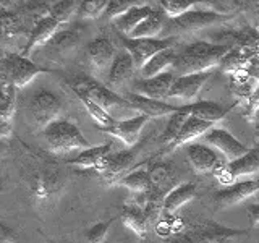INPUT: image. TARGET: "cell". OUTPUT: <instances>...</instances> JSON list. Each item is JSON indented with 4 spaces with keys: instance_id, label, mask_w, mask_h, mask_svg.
I'll return each instance as SVG.
<instances>
[{
    "instance_id": "obj_22",
    "label": "cell",
    "mask_w": 259,
    "mask_h": 243,
    "mask_svg": "<svg viewBox=\"0 0 259 243\" xmlns=\"http://www.w3.org/2000/svg\"><path fill=\"white\" fill-rule=\"evenodd\" d=\"M126 99L132 102L133 107L143 113V115L151 117H164V115H174L175 112L180 110V107L172 105L165 101H157V99H149V97H144L141 94H136L130 91L126 96Z\"/></svg>"
},
{
    "instance_id": "obj_38",
    "label": "cell",
    "mask_w": 259,
    "mask_h": 243,
    "mask_svg": "<svg viewBox=\"0 0 259 243\" xmlns=\"http://www.w3.org/2000/svg\"><path fill=\"white\" fill-rule=\"evenodd\" d=\"M135 5H138V4L128 2V0H110L107 8H105V12H104L102 20H105V21L113 20L115 21L117 18H120L121 15H125L130 8H133Z\"/></svg>"
},
{
    "instance_id": "obj_2",
    "label": "cell",
    "mask_w": 259,
    "mask_h": 243,
    "mask_svg": "<svg viewBox=\"0 0 259 243\" xmlns=\"http://www.w3.org/2000/svg\"><path fill=\"white\" fill-rule=\"evenodd\" d=\"M232 51L227 44H209V43H193L186 46L177 55V60L172 67V71L178 76L194 75V73H204L215 68L225 59V55Z\"/></svg>"
},
{
    "instance_id": "obj_5",
    "label": "cell",
    "mask_w": 259,
    "mask_h": 243,
    "mask_svg": "<svg viewBox=\"0 0 259 243\" xmlns=\"http://www.w3.org/2000/svg\"><path fill=\"white\" fill-rule=\"evenodd\" d=\"M246 233L248 230L229 229V227L219 225L212 221H206L185 227L183 233L177 235L167 243H229L232 238Z\"/></svg>"
},
{
    "instance_id": "obj_1",
    "label": "cell",
    "mask_w": 259,
    "mask_h": 243,
    "mask_svg": "<svg viewBox=\"0 0 259 243\" xmlns=\"http://www.w3.org/2000/svg\"><path fill=\"white\" fill-rule=\"evenodd\" d=\"M21 172L26 178L28 188L36 205L46 206L59 198L67 183V174L63 172L59 160L46 152L34 151L21 143Z\"/></svg>"
},
{
    "instance_id": "obj_27",
    "label": "cell",
    "mask_w": 259,
    "mask_h": 243,
    "mask_svg": "<svg viewBox=\"0 0 259 243\" xmlns=\"http://www.w3.org/2000/svg\"><path fill=\"white\" fill-rule=\"evenodd\" d=\"M151 12H152V7L138 4L133 8H130L125 15H121L120 18H117L115 21H113V24H115V28L120 31L121 36L130 37L132 36V32L151 15Z\"/></svg>"
},
{
    "instance_id": "obj_36",
    "label": "cell",
    "mask_w": 259,
    "mask_h": 243,
    "mask_svg": "<svg viewBox=\"0 0 259 243\" xmlns=\"http://www.w3.org/2000/svg\"><path fill=\"white\" fill-rule=\"evenodd\" d=\"M109 2L107 0H93V2H81L79 10H78V18L79 20H96L104 16L105 8H107Z\"/></svg>"
},
{
    "instance_id": "obj_40",
    "label": "cell",
    "mask_w": 259,
    "mask_h": 243,
    "mask_svg": "<svg viewBox=\"0 0 259 243\" xmlns=\"http://www.w3.org/2000/svg\"><path fill=\"white\" fill-rule=\"evenodd\" d=\"M159 5L164 8L168 18H178V16L185 15L186 12L191 10L193 2H174V0H162Z\"/></svg>"
},
{
    "instance_id": "obj_17",
    "label": "cell",
    "mask_w": 259,
    "mask_h": 243,
    "mask_svg": "<svg viewBox=\"0 0 259 243\" xmlns=\"http://www.w3.org/2000/svg\"><path fill=\"white\" fill-rule=\"evenodd\" d=\"M63 26L65 24H62L59 20L54 18L52 15H49L40 21H37L31 29L29 39H28L26 46H24V49L21 51V55L24 57V59H29V55L34 52L36 49L47 46L49 40H51Z\"/></svg>"
},
{
    "instance_id": "obj_13",
    "label": "cell",
    "mask_w": 259,
    "mask_h": 243,
    "mask_svg": "<svg viewBox=\"0 0 259 243\" xmlns=\"http://www.w3.org/2000/svg\"><path fill=\"white\" fill-rule=\"evenodd\" d=\"M202 141L212 146L214 149L222 152L227 162H233L243 157L248 152V148L241 141H238L233 135H230L225 128H210L209 132L202 136Z\"/></svg>"
},
{
    "instance_id": "obj_44",
    "label": "cell",
    "mask_w": 259,
    "mask_h": 243,
    "mask_svg": "<svg viewBox=\"0 0 259 243\" xmlns=\"http://www.w3.org/2000/svg\"><path fill=\"white\" fill-rule=\"evenodd\" d=\"M256 117H257V120H256V127H257V130H259V113H257Z\"/></svg>"
},
{
    "instance_id": "obj_41",
    "label": "cell",
    "mask_w": 259,
    "mask_h": 243,
    "mask_svg": "<svg viewBox=\"0 0 259 243\" xmlns=\"http://www.w3.org/2000/svg\"><path fill=\"white\" fill-rule=\"evenodd\" d=\"M259 113V85L254 89L251 96L248 97V104L245 107V112H243V117L248 120H254V117Z\"/></svg>"
},
{
    "instance_id": "obj_32",
    "label": "cell",
    "mask_w": 259,
    "mask_h": 243,
    "mask_svg": "<svg viewBox=\"0 0 259 243\" xmlns=\"http://www.w3.org/2000/svg\"><path fill=\"white\" fill-rule=\"evenodd\" d=\"M118 185L125 186V188H128L130 191H135L138 194H146L152 186L151 174H149V170L135 169L128 175H125L123 178H121V180L118 182Z\"/></svg>"
},
{
    "instance_id": "obj_10",
    "label": "cell",
    "mask_w": 259,
    "mask_h": 243,
    "mask_svg": "<svg viewBox=\"0 0 259 243\" xmlns=\"http://www.w3.org/2000/svg\"><path fill=\"white\" fill-rule=\"evenodd\" d=\"M177 39L168 37V39H162V37H144V39H130L123 37V49L132 54L133 60H135V67L136 70H143L144 65L148 63L152 57H156L159 52L170 49L172 44Z\"/></svg>"
},
{
    "instance_id": "obj_45",
    "label": "cell",
    "mask_w": 259,
    "mask_h": 243,
    "mask_svg": "<svg viewBox=\"0 0 259 243\" xmlns=\"http://www.w3.org/2000/svg\"><path fill=\"white\" fill-rule=\"evenodd\" d=\"M141 243H154V241H149V240H144V241H141Z\"/></svg>"
},
{
    "instance_id": "obj_8",
    "label": "cell",
    "mask_w": 259,
    "mask_h": 243,
    "mask_svg": "<svg viewBox=\"0 0 259 243\" xmlns=\"http://www.w3.org/2000/svg\"><path fill=\"white\" fill-rule=\"evenodd\" d=\"M117 52L112 40L105 36H97L86 46V59L94 79H107Z\"/></svg>"
},
{
    "instance_id": "obj_6",
    "label": "cell",
    "mask_w": 259,
    "mask_h": 243,
    "mask_svg": "<svg viewBox=\"0 0 259 243\" xmlns=\"http://www.w3.org/2000/svg\"><path fill=\"white\" fill-rule=\"evenodd\" d=\"M230 16L222 15L217 12H204V10H190L185 15L178 16V18H168L164 31H162V39H168L182 34H190V32H196L199 29H204L207 26H212L215 23L227 21Z\"/></svg>"
},
{
    "instance_id": "obj_31",
    "label": "cell",
    "mask_w": 259,
    "mask_h": 243,
    "mask_svg": "<svg viewBox=\"0 0 259 243\" xmlns=\"http://www.w3.org/2000/svg\"><path fill=\"white\" fill-rule=\"evenodd\" d=\"M177 55L178 54L175 52L174 47L159 52L156 57H152V59L144 65V68L141 70V78L149 79V78L159 76V75H162V73L168 71L167 68L174 67V63L177 60Z\"/></svg>"
},
{
    "instance_id": "obj_9",
    "label": "cell",
    "mask_w": 259,
    "mask_h": 243,
    "mask_svg": "<svg viewBox=\"0 0 259 243\" xmlns=\"http://www.w3.org/2000/svg\"><path fill=\"white\" fill-rule=\"evenodd\" d=\"M49 70L40 65L24 59L21 54H5L2 59V73L12 81L16 89L28 86L39 73H47Z\"/></svg>"
},
{
    "instance_id": "obj_46",
    "label": "cell",
    "mask_w": 259,
    "mask_h": 243,
    "mask_svg": "<svg viewBox=\"0 0 259 243\" xmlns=\"http://www.w3.org/2000/svg\"><path fill=\"white\" fill-rule=\"evenodd\" d=\"M256 178H257V180H259V175H257V177H256Z\"/></svg>"
},
{
    "instance_id": "obj_25",
    "label": "cell",
    "mask_w": 259,
    "mask_h": 243,
    "mask_svg": "<svg viewBox=\"0 0 259 243\" xmlns=\"http://www.w3.org/2000/svg\"><path fill=\"white\" fill-rule=\"evenodd\" d=\"M81 40V31L78 28H62L57 34L49 40L46 46V51L49 55L54 57H63L67 55L71 49Z\"/></svg>"
},
{
    "instance_id": "obj_18",
    "label": "cell",
    "mask_w": 259,
    "mask_h": 243,
    "mask_svg": "<svg viewBox=\"0 0 259 243\" xmlns=\"http://www.w3.org/2000/svg\"><path fill=\"white\" fill-rule=\"evenodd\" d=\"M135 60L132 54H130L126 49H120L115 55V60L112 63V68L109 71V76L105 79V86L112 91H120L130 79L135 75Z\"/></svg>"
},
{
    "instance_id": "obj_35",
    "label": "cell",
    "mask_w": 259,
    "mask_h": 243,
    "mask_svg": "<svg viewBox=\"0 0 259 243\" xmlns=\"http://www.w3.org/2000/svg\"><path fill=\"white\" fill-rule=\"evenodd\" d=\"M78 99L83 102L86 110L89 112V115H91L97 122V124H101V127H112L113 124H117V120L113 118L110 113L105 112L99 104H96L94 101L89 99V97H86V96H78Z\"/></svg>"
},
{
    "instance_id": "obj_42",
    "label": "cell",
    "mask_w": 259,
    "mask_h": 243,
    "mask_svg": "<svg viewBox=\"0 0 259 243\" xmlns=\"http://www.w3.org/2000/svg\"><path fill=\"white\" fill-rule=\"evenodd\" d=\"M0 243H20L16 233L13 232V229H10L8 225L2 224V233H0Z\"/></svg>"
},
{
    "instance_id": "obj_37",
    "label": "cell",
    "mask_w": 259,
    "mask_h": 243,
    "mask_svg": "<svg viewBox=\"0 0 259 243\" xmlns=\"http://www.w3.org/2000/svg\"><path fill=\"white\" fill-rule=\"evenodd\" d=\"M79 5H81V2H75V0H67V2H57L51 8V15L54 16V18L59 20L62 24H65V23H68L73 18V15L78 13Z\"/></svg>"
},
{
    "instance_id": "obj_21",
    "label": "cell",
    "mask_w": 259,
    "mask_h": 243,
    "mask_svg": "<svg viewBox=\"0 0 259 243\" xmlns=\"http://www.w3.org/2000/svg\"><path fill=\"white\" fill-rule=\"evenodd\" d=\"M210 75H212V71L177 76L168 97L170 99H180L183 102H191L201 91V88L206 85V81L210 78Z\"/></svg>"
},
{
    "instance_id": "obj_43",
    "label": "cell",
    "mask_w": 259,
    "mask_h": 243,
    "mask_svg": "<svg viewBox=\"0 0 259 243\" xmlns=\"http://www.w3.org/2000/svg\"><path fill=\"white\" fill-rule=\"evenodd\" d=\"M248 216H249V229H254L256 225H259V202H253L248 205Z\"/></svg>"
},
{
    "instance_id": "obj_19",
    "label": "cell",
    "mask_w": 259,
    "mask_h": 243,
    "mask_svg": "<svg viewBox=\"0 0 259 243\" xmlns=\"http://www.w3.org/2000/svg\"><path fill=\"white\" fill-rule=\"evenodd\" d=\"M16 107V88L2 73V97H0V135L4 140L13 132V118Z\"/></svg>"
},
{
    "instance_id": "obj_20",
    "label": "cell",
    "mask_w": 259,
    "mask_h": 243,
    "mask_svg": "<svg viewBox=\"0 0 259 243\" xmlns=\"http://www.w3.org/2000/svg\"><path fill=\"white\" fill-rule=\"evenodd\" d=\"M148 120H149L148 115L140 113V115H136L133 118L117 122V124H113L112 127H99V128H101V132L107 133L113 138H118V140H121L126 146H135L140 141L141 130L148 124Z\"/></svg>"
},
{
    "instance_id": "obj_29",
    "label": "cell",
    "mask_w": 259,
    "mask_h": 243,
    "mask_svg": "<svg viewBox=\"0 0 259 243\" xmlns=\"http://www.w3.org/2000/svg\"><path fill=\"white\" fill-rule=\"evenodd\" d=\"M196 185L194 183H180L168 193V196L164 201V208H162V216L164 217H170L174 216L178 209H180L183 205H186L188 201H191L194 196H196Z\"/></svg>"
},
{
    "instance_id": "obj_23",
    "label": "cell",
    "mask_w": 259,
    "mask_h": 243,
    "mask_svg": "<svg viewBox=\"0 0 259 243\" xmlns=\"http://www.w3.org/2000/svg\"><path fill=\"white\" fill-rule=\"evenodd\" d=\"M120 219L125 227L130 230H133L140 238H144L148 235L149 229V217L146 214L144 208H141L136 202H130V205H123L120 209Z\"/></svg>"
},
{
    "instance_id": "obj_33",
    "label": "cell",
    "mask_w": 259,
    "mask_h": 243,
    "mask_svg": "<svg viewBox=\"0 0 259 243\" xmlns=\"http://www.w3.org/2000/svg\"><path fill=\"white\" fill-rule=\"evenodd\" d=\"M188 118H190V113L186 112V107L183 105V107H180V110L175 112L174 115H170L168 124H167L165 130L160 135V141L164 144H167V146L172 144L178 138V135H180L182 128H183V125L186 124V120H188Z\"/></svg>"
},
{
    "instance_id": "obj_12",
    "label": "cell",
    "mask_w": 259,
    "mask_h": 243,
    "mask_svg": "<svg viewBox=\"0 0 259 243\" xmlns=\"http://www.w3.org/2000/svg\"><path fill=\"white\" fill-rule=\"evenodd\" d=\"M136 157H138L136 149L112 152L107 157V160H105L104 169L99 172V175L107 185H118V182L125 175H128L132 170L138 169Z\"/></svg>"
},
{
    "instance_id": "obj_24",
    "label": "cell",
    "mask_w": 259,
    "mask_h": 243,
    "mask_svg": "<svg viewBox=\"0 0 259 243\" xmlns=\"http://www.w3.org/2000/svg\"><path fill=\"white\" fill-rule=\"evenodd\" d=\"M112 151V143H105L99 146H93L91 149H86L83 152H79L75 159L68 160L67 164L83 167V169H94L96 172H101L104 169V164L107 157L110 156Z\"/></svg>"
},
{
    "instance_id": "obj_16",
    "label": "cell",
    "mask_w": 259,
    "mask_h": 243,
    "mask_svg": "<svg viewBox=\"0 0 259 243\" xmlns=\"http://www.w3.org/2000/svg\"><path fill=\"white\" fill-rule=\"evenodd\" d=\"M175 73L172 70H168L165 73H162L159 76H154L149 79H136L133 83V91L136 94H141L144 97H149V99H157V101H164L168 97L170 91H172V86L175 83Z\"/></svg>"
},
{
    "instance_id": "obj_4",
    "label": "cell",
    "mask_w": 259,
    "mask_h": 243,
    "mask_svg": "<svg viewBox=\"0 0 259 243\" xmlns=\"http://www.w3.org/2000/svg\"><path fill=\"white\" fill-rule=\"evenodd\" d=\"M42 136L52 154H67L71 151L83 152L93 148L91 143L81 133V130L73 122L65 118L52 122L42 132Z\"/></svg>"
},
{
    "instance_id": "obj_7",
    "label": "cell",
    "mask_w": 259,
    "mask_h": 243,
    "mask_svg": "<svg viewBox=\"0 0 259 243\" xmlns=\"http://www.w3.org/2000/svg\"><path fill=\"white\" fill-rule=\"evenodd\" d=\"M62 109L63 104L60 97L49 89H37L29 101L31 118L34 122V127L40 132H44L52 122L59 120Z\"/></svg>"
},
{
    "instance_id": "obj_3",
    "label": "cell",
    "mask_w": 259,
    "mask_h": 243,
    "mask_svg": "<svg viewBox=\"0 0 259 243\" xmlns=\"http://www.w3.org/2000/svg\"><path fill=\"white\" fill-rule=\"evenodd\" d=\"M73 91L76 93V96H86L96 104H99L101 107L110 113L117 122L133 118L140 113H136L138 110L132 105L125 96H120L115 91H112L105 85L99 83L94 78H78L71 81Z\"/></svg>"
},
{
    "instance_id": "obj_14",
    "label": "cell",
    "mask_w": 259,
    "mask_h": 243,
    "mask_svg": "<svg viewBox=\"0 0 259 243\" xmlns=\"http://www.w3.org/2000/svg\"><path fill=\"white\" fill-rule=\"evenodd\" d=\"M259 193V180L257 178H246V180L237 182L224 190H219L214 193V202L217 209H225L240 202L246 201L248 198H253Z\"/></svg>"
},
{
    "instance_id": "obj_30",
    "label": "cell",
    "mask_w": 259,
    "mask_h": 243,
    "mask_svg": "<svg viewBox=\"0 0 259 243\" xmlns=\"http://www.w3.org/2000/svg\"><path fill=\"white\" fill-rule=\"evenodd\" d=\"M185 107L191 117H196L204 122H210V124H215V122L222 120L227 113L232 110V105L230 107H224V105L212 102V101H199L194 104H186Z\"/></svg>"
},
{
    "instance_id": "obj_11",
    "label": "cell",
    "mask_w": 259,
    "mask_h": 243,
    "mask_svg": "<svg viewBox=\"0 0 259 243\" xmlns=\"http://www.w3.org/2000/svg\"><path fill=\"white\" fill-rule=\"evenodd\" d=\"M214 174L222 183H232L240 177L259 174V143L248 149V152L243 157L222 164Z\"/></svg>"
},
{
    "instance_id": "obj_34",
    "label": "cell",
    "mask_w": 259,
    "mask_h": 243,
    "mask_svg": "<svg viewBox=\"0 0 259 243\" xmlns=\"http://www.w3.org/2000/svg\"><path fill=\"white\" fill-rule=\"evenodd\" d=\"M26 29V23L24 18L20 15H16L13 12H7L5 8H2V39L4 43H7L8 37H15L23 34V31Z\"/></svg>"
},
{
    "instance_id": "obj_26",
    "label": "cell",
    "mask_w": 259,
    "mask_h": 243,
    "mask_svg": "<svg viewBox=\"0 0 259 243\" xmlns=\"http://www.w3.org/2000/svg\"><path fill=\"white\" fill-rule=\"evenodd\" d=\"M167 21H168V16L164 12V8H162V7H156V8H154L152 7L151 15L132 32L130 39L157 37V36L162 34V31H164Z\"/></svg>"
},
{
    "instance_id": "obj_28",
    "label": "cell",
    "mask_w": 259,
    "mask_h": 243,
    "mask_svg": "<svg viewBox=\"0 0 259 243\" xmlns=\"http://www.w3.org/2000/svg\"><path fill=\"white\" fill-rule=\"evenodd\" d=\"M210 128H214V124H210V122H204V120H199L196 117L190 115V118L186 120V124L183 125L180 135H178V138L172 144L167 146L165 152L174 151L175 148H178V146H182V144H190V143H193V140H196V138H199V136L202 138Z\"/></svg>"
},
{
    "instance_id": "obj_15",
    "label": "cell",
    "mask_w": 259,
    "mask_h": 243,
    "mask_svg": "<svg viewBox=\"0 0 259 243\" xmlns=\"http://www.w3.org/2000/svg\"><path fill=\"white\" fill-rule=\"evenodd\" d=\"M186 157H188V162L198 174L215 172L222 166L219 152L206 143L193 141L186 144Z\"/></svg>"
},
{
    "instance_id": "obj_39",
    "label": "cell",
    "mask_w": 259,
    "mask_h": 243,
    "mask_svg": "<svg viewBox=\"0 0 259 243\" xmlns=\"http://www.w3.org/2000/svg\"><path fill=\"white\" fill-rule=\"evenodd\" d=\"M112 222H113V219H109V221L99 222V224H96L94 227H91V229L86 232V237H84L86 243H104Z\"/></svg>"
}]
</instances>
